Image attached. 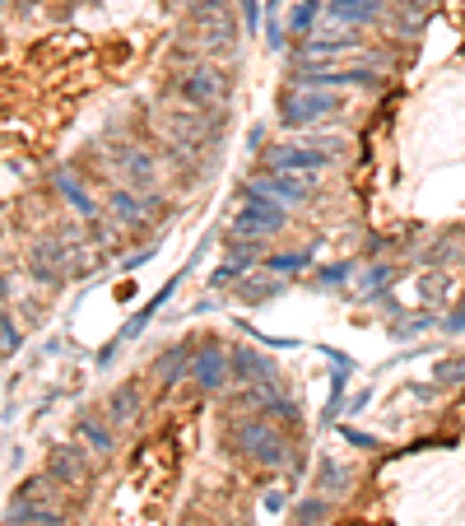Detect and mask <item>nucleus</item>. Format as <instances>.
Here are the masks:
<instances>
[{
	"label": "nucleus",
	"instance_id": "18",
	"mask_svg": "<svg viewBox=\"0 0 465 526\" xmlns=\"http://www.w3.org/2000/svg\"><path fill=\"white\" fill-rule=\"evenodd\" d=\"M112 214H116L126 229H140V224L149 219V200H135L126 187H112Z\"/></svg>",
	"mask_w": 465,
	"mask_h": 526
},
{
	"label": "nucleus",
	"instance_id": "33",
	"mask_svg": "<svg viewBox=\"0 0 465 526\" xmlns=\"http://www.w3.org/2000/svg\"><path fill=\"white\" fill-rule=\"evenodd\" d=\"M0 5H5V0H0Z\"/></svg>",
	"mask_w": 465,
	"mask_h": 526
},
{
	"label": "nucleus",
	"instance_id": "32",
	"mask_svg": "<svg viewBox=\"0 0 465 526\" xmlns=\"http://www.w3.org/2000/svg\"><path fill=\"white\" fill-rule=\"evenodd\" d=\"M0 294H5V279H0Z\"/></svg>",
	"mask_w": 465,
	"mask_h": 526
},
{
	"label": "nucleus",
	"instance_id": "22",
	"mask_svg": "<svg viewBox=\"0 0 465 526\" xmlns=\"http://www.w3.org/2000/svg\"><path fill=\"white\" fill-rule=\"evenodd\" d=\"M191 354L196 350H187V345H172L168 354H158V363H154L158 382H177L181 373H191Z\"/></svg>",
	"mask_w": 465,
	"mask_h": 526
},
{
	"label": "nucleus",
	"instance_id": "15",
	"mask_svg": "<svg viewBox=\"0 0 465 526\" xmlns=\"http://www.w3.org/2000/svg\"><path fill=\"white\" fill-rule=\"evenodd\" d=\"M275 373H279V368H275L270 359H261L256 350H233V377L252 382V387H270Z\"/></svg>",
	"mask_w": 465,
	"mask_h": 526
},
{
	"label": "nucleus",
	"instance_id": "24",
	"mask_svg": "<svg viewBox=\"0 0 465 526\" xmlns=\"http://www.w3.org/2000/svg\"><path fill=\"white\" fill-rule=\"evenodd\" d=\"M308 252H285V256H270V261H261V271H270V275H279V279H289V275H302L308 271Z\"/></svg>",
	"mask_w": 465,
	"mask_h": 526
},
{
	"label": "nucleus",
	"instance_id": "11",
	"mask_svg": "<svg viewBox=\"0 0 465 526\" xmlns=\"http://www.w3.org/2000/svg\"><path fill=\"white\" fill-rule=\"evenodd\" d=\"M358 52V37H317L308 33V43L298 47V66H321V61H340V56H354Z\"/></svg>",
	"mask_w": 465,
	"mask_h": 526
},
{
	"label": "nucleus",
	"instance_id": "7",
	"mask_svg": "<svg viewBox=\"0 0 465 526\" xmlns=\"http://www.w3.org/2000/svg\"><path fill=\"white\" fill-rule=\"evenodd\" d=\"M335 154H340V150H312V145H275V150L266 154V168H270V173H308V177H317V173H326V168L335 164Z\"/></svg>",
	"mask_w": 465,
	"mask_h": 526
},
{
	"label": "nucleus",
	"instance_id": "9",
	"mask_svg": "<svg viewBox=\"0 0 465 526\" xmlns=\"http://www.w3.org/2000/svg\"><path fill=\"white\" fill-rule=\"evenodd\" d=\"M191 377H196V387L219 392L233 377V354H224V345H200L191 354Z\"/></svg>",
	"mask_w": 465,
	"mask_h": 526
},
{
	"label": "nucleus",
	"instance_id": "10",
	"mask_svg": "<svg viewBox=\"0 0 465 526\" xmlns=\"http://www.w3.org/2000/svg\"><path fill=\"white\" fill-rule=\"evenodd\" d=\"M293 85L298 89H373L377 85V75L373 70H321V66H312V70H302V75H293Z\"/></svg>",
	"mask_w": 465,
	"mask_h": 526
},
{
	"label": "nucleus",
	"instance_id": "20",
	"mask_svg": "<svg viewBox=\"0 0 465 526\" xmlns=\"http://www.w3.org/2000/svg\"><path fill=\"white\" fill-rule=\"evenodd\" d=\"M419 294H423V303H452V294H456V275L452 271H429L419 279Z\"/></svg>",
	"mask_w": 465,
	"mask_h": 526
},
{
	"label": "nucleus",
	"instance_id": "21",
	"mask_svg": "<svg viewBox=\"0 0 465 526\" xmlns=\"http://www.w3.org/2000/svg\"><path fill=\"white\" fill-rule=\"evenodd\" d=\"M279 289H285V279L270 275V271H261V275H252V279H242V285H237L242 303H266V298H275Z\"/></svg>",
	"mask_w": 465,
	"mask_h": 526
},
{
	"label": "nucleus",
	"instance_id": "12",
	"mask_svg": "<svg viewBox=\"0 0 465 526\" xmlns=\"http://www.w3.org/2000/svg\"><path fill=\"white\" fill-rule=\"evenodd\" d=\"M47 475H52L56 484H66V490H75V484H84V480H89V461L79 457V448H52Z\"/></svg>",
	"mask_w": 465,
	"mask_h": 526
},
{
	"label": "nucleus",
	"instance_id": "30",
	"mask_svg": "<svg viewBox=\"0 0 465 526\" xmlns=\"http://www.w3.org/2000/svg\"><path fill=\"white\" fill-rule=\"evenodd\" d=\"M345 438H349V442H358V448H377V438H368V433H354V429H345Z\"/></svg>",
	"mask_w": 465,
	"mask_h": 526
},
{
	"label": "nucleus",
	"instance_id": "29",
	"mask_svg": "<svg viewBox=\"0 0 465 526\" xmlns=\"http://www.w3.org/2000/svg\"><path fill=\"white\" fill-rule=\"evenodd\" d=\"M0 336H5V350H19V336H14L10 321H0Z\"/></svg>",
	"mask_w": 465,
	"mask_h": 526
},
{
	"label": "nucleus",
	"instance_id": "5",
	"mask_svg": "<svg viewBox=\"0 0 465 526\" xmlns=\"http://www.w3.org/2000/svg\"><path fill=\"white\" fill-rule=\"evenodd\" d=\"M289 224V214H285V206H275V200H256V196H247V206H242L237 214H233V224H228V242H266V238H275L279 229Z\"/></svg>",
	"mask_w": 465,
	"mask_h": 526
},
{
	"label": "nucleus",
	"instance_id": "1",
	"mask_svg": "<svg viewBox=\"0 0 465 526\" xmlns=\"http://www.w3.org/2000/svg\"><path fill=\"white\" fill-rule=\"evenodd\" d=\"M5 526H66V503L56 494V480L43 475V480H28L24 490L14 494L10 513H5Z\"/></svg>",
	"mask_w": 465,
	"mask_h": 526
},
{
	"label": "nucleus",
	"instance_id": "13",
	"mask_svg": "<svg viewBox=\"0 0 465 526\" xmlns=\"http://www.w3.org/2000/svg\"><path fill=\"white\" fill-rule=\"evenodd\" d=\"M116 164H121V173H126V182H131L135 191H149L154 187V158H149V150L116 145Z\"/></svg>",
	"mask_w": 465,
	"mask_h": 526
},
{
	"label": "nucleus",
	"instance_id": "27",
	"mask_svg": "<svg viewBox=\"0 0 465 526\" xmlns=\"http://www.w3.org/2000/svg\"><path fill=\"white\" fill-rule=\"evenodd\" d=\"M433 377L437 382H465V354L461 359H442L437 368H433Z\"/></svg>",
	"mask_w": 465,
	"mask_h": 526
},
{
	"label": "nucleus",
	"instance_id": "23",
	"mask_svg": "<svg viewBox=\"0 0 465 526\" xmlns=\"http://www.w3.org/2000/svg\"><path fill=\"white\" fill-rule=\"evenodd\" d=\"M172 289H177V279H172V285H164V289H158V298H149L145 308H140V312H135V317L126 321V327H121V340H135L140 331H145V327H149V317H154L158 308H164V298H168Z\"/></svg>",
	"mask_w": 465,
	"mask_h": 526
},
{
	"label": "nucleus",
	"instance_id": "4",
	"mask_svg": "<svg viewBox=\"0 0 465 526\" xmlns=\"http://www.w3.org/2000/svg\"><path fill=\"white\" fill-rule=\"evenodd\" d=\"M187 28L200 47H233L237 43V19L233 0H196L187 10Z\"/></svg>",
	"mask_w": 465,
	"mask_h": 526
},
{
	"label": "nucleus",
	"instance_id": "3",
	"mask_svg": "<svg viewBox=\"0 0 465 526\" xmlns=\"http://www.w3.org/2000/svg\"><path fill=\"white\" fill-rule=\"evenodd\" d=\"M228 448L242 452V457H252V461H261V466H285V461H289L285 433H275L266 419H237L228 429Z\"/></svg>",
	"mask_w": 465,
	"mask_h": 526
},
{
	"label": "nucleus",
	"instance_id": "26",
	"mask_svg": "<svg viewBox=\"0 0 465 526\" xmlns=\"http://www.w3.org/2000/svg\"><path fill=\"white\" fill-rule=\"evenodd\" d=\"M317 14H321V0H298L293 14H289V28H293V33H308V28L317 24Z\"/></svg>",
	"mask_w": 465,
	"mask_h": 526
},
{
	"label": "nucleus",
	"instance_id": "31",
	"mask_svg": "<svg viewBox=\"0 0 465 526\" xmlns=\"http://www.w3.org/2000/svg\"><path fill=\"white\" fill-rule=\"evenodd\" d=\"M266 508H270V513H279V508H285V494L270 490V494H266Z\"/></svg>",
	"mask_w": 465,
	"mask_h": 526
},
{
	"label": "nucleus",
	"instance_id": "19",
	"mask_svg": "<svg viewBox=\"0 0 465 526\" xmlns=\"http://www.w3.org/2000/svg\"><path fill=\"white\" fill-rule=\"evenodd\" d=\"M135 415H140V387H135V382H126V387H116L108 396V419L112 424H131Z\"/></svg>",
	"mask_w": 465,
	"mask_h": 526
},
{
	"label": "nucleus",
	"instance_id": "14",
	"mask_svg": "<svg viewBox=\"0 0 465 526\" xmlns=\"http://www.w3.org/2000/svg\"><path fill=\"white\" fill-rule=\"evenodd\" d=\"M321 10H326L335 24H377L381 19L377 0H321Z\"/></svg>",
	"mask_w": 465,
	"mask_h": 526
},
{
	"label": "nucleus",
	"instance_id": "2",
	"mask_svg": "<svg viewBox=\"0 0 465 526\" xmlns=\"http://www.w3.org/2000/svg\"><path fill=\"white\" fill-rule=\"evenodd\" d=\"M172 93H177L187 108H196V112H214V108L228 103L233 79L219 70V66H187V70L172 79Z\"/></svg>",
	"mask_w": 465,
	"mask_h": 526
},
{
	"label": "nucleus",
	"instance_id": "28",
	"mask_svg": "<svg viewBox=\"0 0 465 526\" xmlns=\"http://www.w3.org/2000/svg\"><path fill=\"white\" fill-rule=\"evenodd\" d=\"M349 275V266H331L326 275H321V285H340V279H345Z\"/></svg>",
	"mask_w": 465,
	"mask_h": 526
},
{
	"label": "nucleus",
	"instance_id": "6",
	"mask_svg": "<svg viewBox=\"0 0 465 526\" xmlns=\"http://www.w3.org/2000/svg\"><path fill=\"white\" fill-rule=\"evenodd\" d=\"M279 112H285L289 126H312V121L340 112V98H335V89H293V93H285Z\"/></svg>",
	"mask_w": 465,
	"mask_h": 526
},
{
	"label": "nucleus",
	"instance_id": "16",
	"mask_svg": "<svg viewBox=\"0 0 465 526\" xmlns=\"http://www.w3.org/2000/svg\"><path fill=\"white\" fill-rule=\"evenodd\" d=\"M75 438L84 442L89 452H98V457L112 452V429H108V424H98V415H79L75 419Z\"/></svg>",
	"mask_w": 465,
	"mask_h": 526
},
{
	"label": "nucleus",
	"instance_id": "17",
	"mask_svg": "<svg viewBox=\"0 0 465 526\" xmlns=\"http://www.w3.org/2000/svg\"><path fill=\"white\" fill-rule=\"evenodd\" d=\"M56 191H60V196H66V200H70V206H75L79 214H84V219H93V214H98V206H93V196L84 191V182H79V177H75L70 168H56Z\"/></svg>",
	"mask_w": 465,
	"mask_h": 526
},
{
	"label": "nucleus",
	"instance_id": "8",
	"mask_svg": "<svg viewBox=\"0 0 465 526\" xmlns=\"http://www.w3.org/2000/svg\"><path fill=\"white\" fill-rule=\"evenodd\" d=\"M317 177L308 173H266V177H256L247 196L256 200H275V206H308V187H312Z\"/></svg>",
	"mask_w": 465,
	"mask_h": 526
},
{
	"label": "nucleus",
	"instance_id": "34",
	"mask_svg": "<svg viewBox=\"0 0 465 526\" xmlns=\"http://www.w3.org/2000/svg\"><path fill=\"white\" fill-rule=\"evenodd\" d=\"M270 5H275V0H270Z\"/></svg>",
	"mask_w": 465,
	"mask_h": 526
},
{
	"label": "nucleus",
	"instance_id": "25",
	"mask_svg": "<svg viewBox=\"0 0 465 526\" xmlns=\"http://www.w3.org/2000/svg\"><path fill=\"white\" fill-rule=\"evenodd\" d=\"M345 480H349L345 466H335V461H321V471H317L321 494H345Z\"/></svg>",
	"mask_w": 465,
	"mask_h": 526
}]
</instances>
